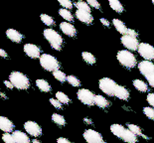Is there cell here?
I'll list each match as a JSON object with an SVG mask.
<instances>
[{"label": "cell", "instance_id": "1", "mask_svg": "<svg viewBox=\"0 0 154 143\" xmlns=\"http://www.w3.org/2000/svg\"><path fill=\"white\" fill-rule=\"evenodd\" d=\"M9 81L13 84V87L18 90H25L30 87V81L27 76L20 72H12L9 76Z\"/></svg>", "mask_w": 154, "mask_h": 143}, {"label": "cell", "instance_id": "2", "mask_svg": "<svg viewBox=\"0 0 154 143\" xmlns=\"http://www.w3.org/2000/svg\"><path fill=\"white\" fill-rule=\"evenodd\" d=\"M44 37L54 50L59 51L63 47V38H62V36L58 32H56L53 29H45Z\"/></svg>", "mask_w": 154, "mask_h": 143}, {"label": "cell", "instance_id": "3", "mask_svg": "<svg viewBox=\"0 0 154 143\" xmlns=\"http://www.w3.org/2000/svg\"><path fill=\"white\" fill-rule=\"evenodd\" d=\"M116 58H117V61H119L123 67H125L126 69H132L137 64L136 57L134 56L131 52H129L127 50L119 51L117 52Z\"/></svg>", "mask_w": 154, "mask_h": 143}, {"label": "cell", "instance_id": "4", "mask_svg": "<svg viewBox=\"0 0 154 143\" xmlns=\"http://www.w3.org/2000/svg\"><path fill=\"white\" fill-rule=\"evenodd\" d=\"M138 69L149 86L154 89V64L150 61H142L138 64Z\"/></svg>", "mask_w": 154, "mask_h": 143}, {"label": "cell", "instance_id": "5", "mask_svg": "<svg viewBox=\"0 0 154 143\" xmlns=\"http://www.w3.org/2000/svg\"><path fill=\"white\" fill-rule=\"evenodd\" d=\"M40 65L44 70L48 72H54L60 69V63L59 61L50 54H43L40 57Z\"/></svg>", "mask_w": 154, "mask_h": 143}, {"label": "cell", "instance_id": "6", "mask_svg": "<svg viewBox=\"0 0 154 143\" xmlns=\"http://www.w3.org/2000/svg\"><path fill=\"white\" fill-rule=\"evenodd\" d=\"M77 96L79 100L84 103L86 105H94V99H96V96L94 95L93 92H91L90 90L87 89H80L77 93Z\"/></svg>", "mask_w": 154, "mask_h": 143}, {"label": "cell", "instance_id": "7", "mask_svg": "<svg viewBox=\"0 0 154 143\" xmlns=\"http://www.w3.org/2000/svg\"><path fill=\"white\" fill-rule=\"evenodd\" d=\"M100 89L101 92H103L107 96H114V90L117 84H116L113 80L109 79V78H103L99 82Z\"/></svg>", "mask_w": 154, "mask_h": 143}, {"label": "cell", "instance_id": "8", "mask_svg": "<svg viewBox=\"0 0 154 143\" xmlns=\"http://www.w3.org/2000/svg\"><path fill=\"white\" fill-rule=\"evenodd\" d=\"M138 53L142 58L145 59V61L154 60V47L148 43H140L138 47Z\"/></svg>", "mask_w": 154, "mask_h": 143}, {"label": "cell", "instance_id": "9", "mask_svg": "<svg viewBox=\"0 0 154 143\" xmlns=\"http://www.w3.org/2000/svg\"><path fill=\"white\" fill-rule=\"evenodd\" d=\"M24 128L29 135L34 136V137H39V136H41V134H42L41 126L39 125L38 123H36L34 121H31V120L26 121L24 123Z\"/></svg>", "mask_w": 154, "mask_h": 143}, {"label": "cell", "instance_id": "10", "mask_svg": "<svg viewBox=\"0 0 154 143\" xmlns=\"http://www.w3.org/2000/svg\"><path fill=\"white\" fill-rule=\"evenodd\" d=\"M120 41H121V43H122L123 46L126 49H128V50H130V51L138 50L139 42H138V40H137V38L131 37V36H128V35H124L121 37Z\"/></svg>", "mask_w": 154, "mask_h": 143}, {"label": "cell", "instance_id": "11", "mask_svg": "<svg viewBox=\"0 0 154 143\" xmlns=\"http://www.w3.org/2000/svg\"><path fill=\"white\" fill-rule=\"evenodd\" d=\"M84 138L88 143H100L103 141L100 133L94 129H87L84 132Z\"/></svg>", "mask_w": 154, "mask_h": 143}, {"label": "cell", "instance_id": "12", "mask_svg": "<svg viewBox=\"0 0 154 143\" xmlns=\"http://www.w3.org/2000/svg\"><path fill=\"white\" fill-rule=\"evenodd\" d=\"M23 50H24V53L27 55L28 57L32 58V59H38V58L40 59V57L42 56L41 49L34 44H30V43L25 44Z\"/></svg>", "mask_w": 154, "mask_h": 143}, {"label": "cell", "instance_id": "13", "mask_svg": "<svg viewBox=\"0 0 154 143\" xmlns=\"http://www.w3.org/2000/svg\"><path fill=\"white\" fill-rule=\"evenodd\" d=\"M0 129L5 133H10L14 131V124L10 119L5 116H0Z\"/></svg>", "mask_w": 154, "mask_h": 143}, {"label": "cell", "instance_id": "14", "mask_svg": "<svg viewBox=\"0 0 154 143\" xmlns=\"http://www.w3.org/2000/svg\"><path fill=\"white\" fill-rule=\"evenodd\" d=\"M60 29L64 34H66L69 37H75L77 35L76 28L70 22H62L60 24Z\"/></svg>", "mask_w": 154, "mask_h": 143}, {"label": "cell", "instance_id": "15", "mask_svg": "<svg viewBox=\"0 0 154 143\" xmlns=\"http://www.w3.org/2000/svg\"><path fill=\"white\" fill-rule=\"evenodd\" d=\"M76 16L77 18L83 23L86 24H91L94 21V17L91 16L90 12L87 11H82V10H77L76 11Z\"/></svg>", "mask_w": 154, "mask_h": 143}, {"label": "cell", "instance_id": "16", "mask_svg": "<svg viewBox=\"0 0 154 143\" xmlns=\"http://www.w3.org/2000/svg\"><path fill=\"white\" fill-rule=\"evenodd\" d=\"M6 36H7L9 40H11L14 43H20L23 40V38H24V36L20 32L14 30V29H8V30H6Z\"/></svg>", "mask_w": 154, "mask_h": 143}, {"label": "cell", "instance_id": "17", "mask_svg": "<svg viewBox=\"0 0 154 143\" xmlns=\"http://www.w3.org/2000/svg\"><path fill=\"white\" fill-rule=\"evenodd\" d=\"M114 96H116L117 99L121 100H127L129 99V92L124 87L117 84L116 90H114Z\"/></svg>", "mask_w": 154, "mask_h": 143}, {"label": "cell", "instance_id": "18", "mask_svg": "<svg viewBox=\"0 0 154 143\" xmlns=\"http://www.w3.org/2000/svg\"><path fill=\"white\" fill-rule=\"evenodd\" d=\"M12 136L16 143H30V138L28 135L20 130H14L12 132Z\"/></svg>", "mask_w": 154, "mask_h": 143}, {"label": "cell", "instance_id": "19", "mask_svg": "<svg viewBox=\"0 0 154 143\" xmlns=\"http://www.w3.org/2000/svg\"><path fill=\"white\" fill-rule=\"evenodd\" d=\"M112 24L114 26V28L116 29L117 31L119 32V33L124 36V35H127V32H128V28L126 27L124 23L119 19H113L112 20Z\"/></svg>", "mask_w": 154, "mask_h": 143}, {"label": "cell", "instance_id": "20", "mask_svg": "<svg viewBox=\"0 0 154 143\" xmlns=\"http://www.w3.org/2000/svg\"><path fill=\"white\" fill-rule=\"evenodd\" d=\"M121 139L127 143H136L137 142V136L130 131L128 128L125 129V131L123 132L122 136H121Z\"/></svg>", "mask_w": 154, "mask_h": 143}, {"label": "cell", "instance_id": "21", "mask_svg": "<svg viewBox=\"0 0 154 143\" xmlns=\"http://www.w3.org/2000/svg\"><path fill=\"white\" fill-rule=\"evenodd\" d=\"M125 129L126 128H124V126H122L121 124H117V123H114V124L110 125L111 133L120 139H121V136H122V134H123V132L125 131Z\"/></svg>", "mask_w": 154, "mask_h": 143}, {"label": "cell", "instance_id": "22", "mask_svg": "<svg viewBox=\"0 0 154 143\" xmlns=\"http://www.w3.org/2000/svg\"><path fill=\"white\" fill-rule=\"evenodd\" d=\"M36 86L38 87V89L43 93H49L51 92V86L47 81L45 80H37L36 81Z\"/></svg>", "mask_w": 154, "mask_h": 143}, {"label": "cell", "instance_id": "23", "mask_svg": "<svg viewBox=\"0 0 154 143\" xmlns=\"http://www.w3.org/2000/svg\"><path fill=\"white\" fill-rule=\"evenodd\" d=\"M94 105L100 107V108H106V107L109 105V102L104 96L97 95L96 96V99H94Z\"/></svg>", "mask_w": 154, "mask_h": 143}, {"label": "cell", "instance_id": "24", "mask_svg": "<svg viewBox=\"0 0 154 143\" xmlns=\"http://www.w3.org/2000/svg\"><path fill=\"white\" fill-rule=\"evenodd\" d=\"M133 87H135L137 90H139V92H141V93L148 92V86H147V84L141 80H138V79L134 80L133 81Z\"/></svg>", "mask_w": 154, "mask_h": 143}, {"label": "cell", "instance_id": "25", "mask_svg": "<svg viewBox=\"0 0 154 143\" xmlns=\"http://www.w3.org/2000/svg\"><path fill=\"white\" fill-rule=\"evenodd\" d=\"M82 57H83L84 61L86 62V63H88V65H94L97 62L96 57L91 53H90V52H83V53H82Z\"/></svg>", "mask_w": 154, "mask_h": 143}, {"label": "cell", "instance_id": "26", "mask_svg": "<svg viewBox=\"0 0 154 143\" xmlns=\"http://www.w3.org/2000/svg\"><path fill=\"white\" fill-rule=\"evenodd\" d=\"M109 6L111 7V9H113L117 13L123 12V6L119 0H109Z\"/></svg>", "mask_w": 154, "mask_h": 143}, {"label": "cell", "instance_id": "27", "mask_svg": "<svg viewBox=\"0 0 154 143\" xmlns=\"http://www.w3.org/2000/svg\"><path fill=\"white\" fill-rule=\"evenodd\" d=\"M52 120H53L54 123H56V124L59 125V126H64L65 124H66L65 117L63 115L58 114V113H54V114L52 115Z\"/></svg>", "mask_w": 154, "mask_h": 143}, {"label": "cell", "instance_id": "28", "mask_svg": "<svg viewBox=\"0 0 154 143\" xmlns=\"http://www.w3.org/2000/svg\"><path fill=\"white\" fill-rule=\"evenodd\" d=\"M56 99H57L59 102H60L62 105H67L71 102V99H69V96L66 93H62V92H57L56 93Z\"/></svg>", "mask_w": 154, "mask_h": 143}, {"label": "cell", "instance_id": "29", "mask_svg": "<svg viewBox=\"0 0 154 143\" xmlns=\"http://www.w3.org/2000/svg\"><path fill=\"white\" fill-rule=\"evenodd\" d=\"M41 18V21L43 22V23L46 25V26H49V27H52V26L55 25V20L53 18L51 17L50 15H47V14H42L40 16Z\"/></svg>", "mask_w": 154, "mask_h": 143}, {"label": "cell", "instance_id": "30", "mask_svg": "<svg viewBox=\"0 0 154 143\" xmlns=\"http://www.w3.org/2000/svg\"><path fill=\"white\" fill-rule=\"evenodd\" d=\"M59 14L67 21L72 22L74 20V17H73V15H72V13L69 10H67V9H60V10H59Z\"/></svg>", "mask_w": 154, "mask_h": 143}, {"label": "cell", "instance_id": "31", "mask_svg": "<svg viewBox=\"0 0 154 143\" xmlns=\"http://www.w3.org/2000/svg\"><path fill=\"white\" fill-rule=\"evenodd\" d=\"M53 76H54V78L56 80L59 81V82H61V83H64V82H66V81H67V76L65 75L64 72H62L60 70L55 71L53 73Z\"/></svg>", "mask_w": 154, "mask_h": 143}, {"label": "cell", "instance_id": "32", "mask_svg": "<svg viewBox=\"0 0 154 143\" xmlns=\"http://www.w3.org/2000/svg\"><path fill=\"white\" fill-rule=\"evenodd\" d=\"M76 7L78 8V10H82V11H87L91 13V7L90 5L88 4L87 2L85 1H78L76 2Z\"/></svg>", "mask_w": 154, "mask_h": 143}, {"label": "cell", "instance_id": "33", "mask_svg": "<svg viewBox=\"0 0 154 143\" xmlns=\"http://www.w3.org/2000/svg\"><path fill=\"white\" fill-rule=\"evenodd\" d=\"M127 128L129 129L130 131H131L132 133H134L136 136L137 135H140V136H142L143 135V133L141 131V128L139 127V126H137L135 124H132V123H129L128 125H127Z\"/></svg>", "mask_w": 154, "mask_h": 143}, {"label": "cell", "instance_id": "34", "mask_svg": "<svg viewBox=\"0 0 154 143\" xmlns=\"http://www.w3.org/2000/svg\"><path fill=\"white\" fill-rule=\"evenodd\" d=\"M67 81H68V83L70 84L71 86H73V87H80L81 86L80 80H79L77 77L72 76V75H70V76L67 77Z\"/></svg>", "mask_w": 154, "mask_h": 143}, {"label": "cell", "instance_id": "35", "mask_svg": "<svg viewBox=\"0 0 154 143\" xmlns=\"http://www.w3.org/2000/svg\"><path fill=\"white\" fill-rule=\"evenodd\" d=\"M143 113L145 114L149 119L154 120V108L150 106H145L143 107Z\"/></svg>", "mask_w": 154, "mask_h": 143}, {"label": "cell", "instance_id": "36", "mask_svg": "<svg viewBox=\"0 0 154 143\" xmlns=\"http://www.w3.org/2000/svg\"><path fill=\"white\" fill-rule=\"evenodd\" d=\"M59 3L62 7H64V9H72L73 8V3L70 0H59Z\"/></svg>", "mask_w": 154, "mask_h": 143}, {"label": "cell", "instance_id": "37", "mask_svg": "<svg viewBox=\"0 0 154 143\" xmlns=\"http://www.w3.org/2000/svg\"><path fill=\"white\" fill-rule=\"evenodd\" d=\"M2 139L5 143H16L12 134H10V133H4L2 135Z\"/></svg>", "mask_w": 154, "mask_h": 143}, {"label": "cell", "instance_id": "38", "mask_svg": "<svg viewBox=\"0 0 154 143\" xmlns=\"http://www.w3.org/2000/svg\"><path fill=\"white\" fill-rule=\"evenodd\" d=\"M87 3L90 5V7H93L94 9H100V4L99 3V1H97V0H88Z\"/></svg>", "mask_w": 154, "mask_h": 143}, {"label": "cell", "instance_id": "39", "mask_svg": "<svg viewBox=\"0 0 154 143\" xmlns=\"http://www.w3.org/2000/svg\"><path fill=\"white\" fill-rule=\"evenodd\" d=\"M50 102H51V105H53L55 108H57V109H61L62 105H63L57 99H50Z\"/></svg>", "mask_w": 154, "mask_h": 143}, {"label": "cell", "instance_id": "40", "mask_svg": "<svg viewBox=\"0 0 154 143\" xmlns=\"http://www.w3.org/2000/svg\"><path fill=\"white\" fill-rule=\"evenodd\" d=\"M147 102L152 107H154V93H149L147 96Z\"/></svg>", "mask_w": 154, "mask_h": 143}, {"label": "cell", "instance_id": "41", "mask_svg": "<svg viewBox=\"0 0 154 143\" xmlns=\"http://www.w3.org/2000/svg\"><path fill=\"white\" fill-rule=\"evenodd\" d=\"M127 35L128 36H131V37H134V38H137V32L135 30H132V29H128V32H127Z\"/></svg>", "mask_w": 154, "mask_h": 143}, {"label": "cell", "instance_id": "42", "mask_svg": "<svg viewBox=\"0 0 154 143\" xmlns=\"http://www.w3.org/2000/svg\"><path fill=\"white\" fill-rule=\"evenodd\" d=\"M100 21L101 25H103L104 27H109V21L106 20V18H100Z\"/></svg>", "mask_w": 154, "mask_h": 143}, {"label": "cell", "instance_id": "43", "mask_svg": "<svg viewBox=\"0 0 154 143\" xmlns=\"http://www.w3.org/2000/svg\"><path fill=\"white\" fill-rule=\"evenodd\" d=\"M57 143H73V142L69 141L68 139L65 138V137H60V138L57 139Z\"/></svg>", "mask_w": 154, "mask_h": 143}, {"label": "cell", "instance_id": "44", "mask_svg": "<svg viewBox=\"0 0 154 143\" xmlns=\"http://www.w3.org/2000/svg\"><path fill=\"white\" fill-rule=\"evenodd\" d=\"M4 84H5L6 87H8L9 90H12L13 87H13V84H11V82H10V81H5V82H4Z\"/></svg>", "mask_w": 154, "mask_h": 143}, {"label": "cell", "instance_id": "45", "mask_svg": "<svg viewBox=\"0 0 154 143\" xmlns=\"http://www.w3.org/2000/svg\"><path fill=\"white\" fill-rule=\"evenodd\" d=\"M0 57H2V58H7L8 57L7 53H6V52L1 48H0Z\"/></svg>", "mask_w": 154, "mask_h": 143}, {"label": "cell", "instance_id": "46", "mask_svg": "<svg viewBox=\"0 0 154 143\" xmlns=\"http://www.w3.org/2000/svg\"><path fill=\"white\" fill-rule=\"evenodd\" d=\"M84 120H85V122L88 123V124H91V123H93V122L91 121V119H90V118H88V117H86Z\"/></svg>", "mask_w": 154, "mask_h": 143}, {"label": "cell", "instance_id": "47", "mask_svg": "<svg viewBox=\"0 0 154 143\" xmlns=\"http://www.w3.org/2000/svg\"><path fill=\"white\" fill-rule=\"evenodd\" d=\"M32 143H41V142L37 140V139H33V140H32Z\"/></svg>", "mask_w": 154, "mask_h": 143}, {"label": "cell", "instance_id": "48", "mask_svg": "<svg viewBox=\"0 0 154 143\" xmlns=\"http://www.w3.org/2000/svg\"><path fill=\"white\" fill-rule=\"evenodd\" d=\"M0 96H1L3 97V99H6V96H5V95H4V93H0Z\"/></svg>", "mask_w": 154, "mask_h": 143}, {"label": "cell", "instance_id": "49", "mask_svg": "<svg viewBox=\"0 0 154 143\" xmlns=\"http://www.w3.org/2000/svg\"><path fill=\"white\" fill-rule=\"evenodd\" d=\"M100 143H106V141H101Z\"/></svg>", "mask_w": 154, "mask_h": 143}, {"label": "cell", "instance_id": "50", "mask_svg": "<svg viewBox=\"0 0 154 143\" xmlns=\"http://www.w3.org/2000/svg\"><path fill=\"white\" fill-rule=\"evenodd\" d=\"M152 3H153V5H154V0H153V1H152Z\"/></svg>", "mask_w": 154, "mask_h": 143}]
</instances>
